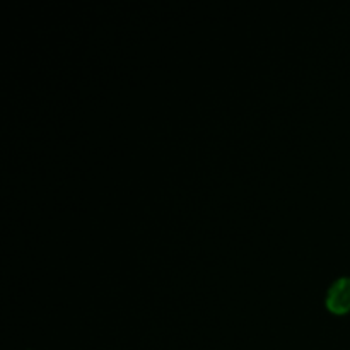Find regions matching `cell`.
Here are the masks:
<instances>
[{
	"instance_id": "6da1fadb",
	"label": "cell",
	"mask_w": 350,
	"mask_h": 350,
	"mask_svg": "<svg viewBox=\"0 0 350 350\" xmlns=\"http://www.w3.org/2000/svg\"><path fill=\"white\" fill-rule=\"evenodd\" d=\"M325 304L335 314H344L350 310V277H340L327 291Z\"/></svg>"
}]
</instances>
